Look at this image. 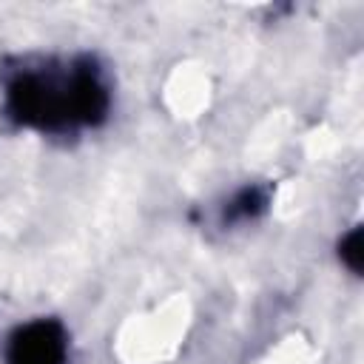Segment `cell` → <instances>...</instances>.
I'll return each mask as SVG.
<instances>
[{"instance_id": "cell-3", "label": "cell", "mask_w": 364, "mask_h": 364, "mask_svg": "<svg viewBox=\"0 0 364 364\" xmlns=\"http://www.w3.org/2000/svg\"><path fill=\"white\" fill-rule=\"evenodd\" d=\"M341 262L358 273L361 270V228H353L344 239H341Z\"/></svg>"}, {"instance_id": "cell-2", "label": "cell", "mask_w": 364, "mask_h": 364, "mask_svg": "<svg viewBox=\"0 0 364 364\" xmlns=\"http://www.w3.org/2000/svg\"><path fill=\"white\" fill-rule=\"evenodd\" d=\"M264 205H267V196H264L262 188H245L230 202V208H228L225 216H230V219H253L259 210H264Z\"/></svg>"}, {"instance_id": "cell-1", "label": "cell", "mask_w": 364, "mask_h": 364, "mask_svg": "<svg viewBox=\"0 0 364 364\" xmlns=\"http://www.w3.org/2000/svg\"><path fill=\"white\" fill-rule=\"evenodd\" d=\"M68 336L54 318H34L14 330L6 350V364H65Z\"/></svg>"}]
</instances>
